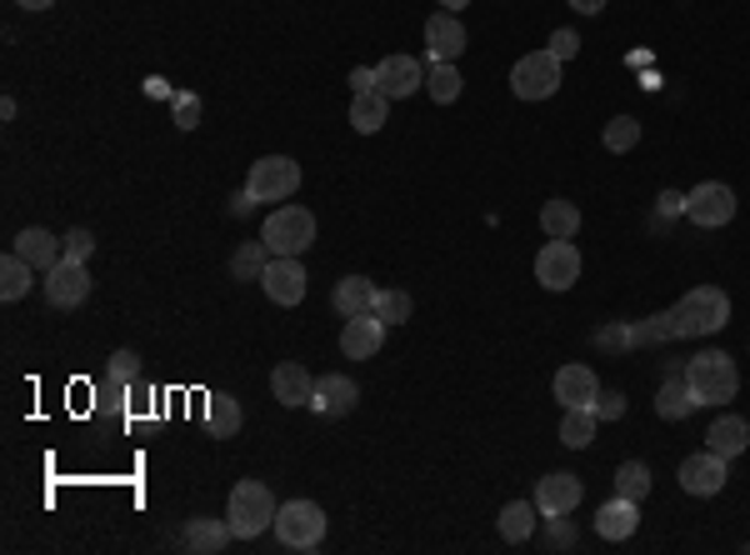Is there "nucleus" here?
Returning <instances> with one entry per match:
<instances>
[{
  "mask_svg": "<svg viewBox=\"0 0 750 555\" xmlns=\"http://www.w3.org/2000/svg\"><path fill=\"white\" fill-rule=\"evenodd\" d=\"M730 326V295L720 285H696L685 291L681 305H675V336L696 340V336H716V330Z\"/></svg>",
  "mask_w": 750,
  "mask_h": 555,
  "instance_id": "1",
  "label": "nucleus"
},
{
  "mask_svg": "<svg viewBox=\"0 0 750 555\" xmlns=\"http://www.w3.org/2000/svg\"><path fill=\"white\" fill-rule=\"evenodd\" d=\"M275 511H281V505H275L265 480H240V486L230 490L226 521H230V531H236V541H256L265 525H275Z\"/></svg>",
  "mask_w": 750,
  "mask_h": 555,
  "instance_id": "2",
  "label": "nucleus"
},
{
  "mask_svg": "<svg viewBox=\"0 0 750 555\" xmlns=\"http://www.w3.org/2000/svg\"><path fill=\"white\" fill-rule=\"evenodd\" d=\"M685 381H691V391H696L700 405H726V401H736V391H740L736 360H730L726 350L691 356V366H685Z\"/></svg>",
  "mask_w": 750,
  "mask_h": 555,
  "instance_id": "3",
  "label": "nucleus"
},
{
  "mask_svg": "<svg viewBox=\"0 0 750 555\" xmlns=\"http://www.w3.org/2000/svg\"><path fill=\"white\" fill-rule=\"evenodd\" d=\"M261 240L271 246V255H305L316 246V216L305 206H275L261 226Z\"/></svg>",
  "mask_w": 750,
  "mask_h": 555,
  "instance_id": "4",
  "label": "nucleus"
},
{
  "mask_svg": "<svg viewBox=\"0 0 750 555\" xmlns=\"http://www.w3.org/2000/svg\"><path fill=\"white\" fill-rule=\"evenodd\" d=\"M275 535L285 551H316L326 541V511L316 501H285L275 511Z\"/></svg>",
  "mask_w": 750,
  "mask_h": 555,
  "instance_id": "5",
  "label": "nucleus"
},
{
  "mask_svg": "<svg viewBox=\"0 0 750 555\" xmlns=\"http://www.w3.org/2000/svg\"><path fill=\"white\" fill-rule=\"evenodd\" d=\"M246 191L256 200H291L301 191V165L291 155H261L246 175Z\"/></svg>",
  "mask_w": 750,
  "mask_h": 555,
  "instance_id": "6",
  "label": "nucleus"
},
{
  "mask_svg": "<svg viewBox=\"0 0 750 555\" xmlns=\"http://www.w3.org/2000/svg\"><path fill=\"white\" fill-rule=\"evenodd\" d=\"M561 66H566V61H555L551 51L521 55V61H515V70H511V90L521 100H551L555 90H561Z\"/></svg>",
  "mask_w": 750,
  "mask_h": 555,
  "instance_id": "7",
  "label": "nucleus"
},
{
  "mask_svg": "<svg viewBox=\"0 0 750 555\" xmlns=\"http://www.w3.org/2000/svg\"><path fill=\"white\" fill-rule=\"evenodd\" d=\"M685 216L696 220L700 230H716L736 220V191L726 181H700L696 191H685Z\"/></svg>",
  "mask_w": 750,
  "mask_h": 555,
  "instance_id": "8",
  "label": "nucleus"
},
{
  "mask_svg": "<svg viewBox=\"0 0 750 555\" xmlns=\"http://www.w3.org/2000/svg\"><path fill=\"white\" fill-rule=\"evenodd\" d=\"M535 281L545 291H570L580 281V251L570 240H545L541 255H535Z\"/></svg>",
  "mask_w": 750,
  "mask_h": 555,
  "instance_id": "9",
  "label": "nucleus"
},
{
  "mask_svg": "<svg viewBox=\"0 0 750 555\" xmlns=\"http://www.w3.org/2000/svg\"><path fill=\"white\" fill-rule=\"evenodd\" d=\"M580 496H586V486H580V476H570V470H551L545 480H535V511L551 515V521L576 511Z\"/></svg>",
  "mask_w": 750,
  "mask_h": 555,
  "instance_id": "10",
  "label": "nucleus"
},
{
  "mask_svg": "<svg viewBox=\"0 0 750 555\" xmlns=\"http://www.w3.org/2000/svg\"><path fill=\"white\" fill-rule=\"evenodd\" d=\"M261 285H265V295H271L275 305H301L305 301V265H301V255H271V265H265V275H261Z\"/></svg>",
  "mask_w": 750,
  "mask_h": 555,
  "instance_id": "11",
  "label": "nucleus"
},
{
  "mask_svg": "<svg viewBox=\"0 0 750 555\" xmlns=\"http://www.w3.org/2000/svg\"><path fill=\"white\" fill-rule=\"evenodd\" d=\"M86 295H90L86 261H66V255H61V265H51V271H45V301H51V305H61V311H76Z\"/></svg>",
  "mask_w": 750,
  "mask_h": 555,
  "instance_id": "12",
  "label": "nucleus"
},
{
  "mask_svg": "<svg viewBox=\"0 0 750 555\" xmlns=\"http://www.w3.org/2000/svg\"><path fill=\"white\" fill-rule=\"evenodd\" d=\"M730 480V460L716 456V450H700V456L681 460V486L685 496H720Z\"/></svg>",
  "mask_w": 750,
  "mask_h": 555,
  "instance_id": "13",
  "label": "nucleus"
},
{
  "mask_svg": "<svg viewBox=\"0 0 750 555\" xmlns=\"http://www.w3.org/2000/svg\"><path fill=\"white\" fill-rule=\"evenodd\" d=\"M421 86H425V66L415 55H385L381 66H376V90H381L385 100H405Z\"/></svg>",
  "mask_w": 750,
  "mask_h": 555,
  "instance_id": "14",
  "label": "nucleus"
},
{
  "mask_svg": "<svg viewBox=\"0 0 750 555\" xmlns=\"http://www.w3.org/2000/svg\"><path fill=\"white\" fill-rule=\"evenodd\" d=\"M466 45V25L456 21V11H441L425 21V61H460Z\"/></svg>",
  "mask_w": 750,
  "mask_h": 555,
  "instance_id": "15",
  "label": "nucleus"
},
{
  "mask_svg": "<svg viewBox=\"0 0 750 555\" xmlns=\"http://www.w3.org/2000/svg\"><path fill=\"white\" fill-rule=\"evenodd\" d=\"M381 346H385V320L376 316V311L350 316L346 330H340V350H346V360H370Z\"/></svg>",
  "mask_w": 750,
  "mask_h": 555,
  "instance_id": "16",
  "label": "nucleus"
},
{
  "mask_svg": "<svg viewBox=\"0 0 750 555\" xmlns=\"http://www.w3.org/2000/svg\"><path fill=\"white\" fill-rule=\"evenodd\" d=\"M360 401L356 381L350 376H316V395H311V411L326 415V421H336V415H350Z\"/></svg>",
  "mask_w": 750,
  "mask_h": 555,
  "instance_id": "17",
  "label": "nucleus"
},
{
  "mask_svg": "<svg viewBox=\"0 0 750 555\" xmlns=\"http://www.w3.org/2000/svg\"><path fill=\"white\" fill-rule=\"evenodd\" d=\"M635 525H641V501H631V496H616V501H606L596 511V535L600 541H631Z\"/></svg>",
  "mask_w": 750,
  "mask_h": 555,
  "instance_id": "18",
  "label": "nucleus"
},
{
  "mask_svg": "<svg viewBox=\"0 0 750 555\" xmlns=\"http://www.w3.org/2000/svg\"><path fill=\"white\" fill-rule=\"evenodd\" d=\"M271 391L281 405H311V395H316V376L301 366V360H281V366L271 370Z\"/></svg>",
  "mask_w": 750,
  "mask_h": 555,
  "instance_id": "19",
  "label": "nucleus"
},
{
  "mask_svg": "<svg viewBox=\"0 0 750 555\" xmlns=\"http://www.w3.org/2000/svg\"><path fill=\"white\" fill-rule=\"evenodd\" d=\"M555 401L561 405H596L600 401V381L590 366H561L555 370Z\"/></svg>",
  "mask_w": 750,
  "mask_h": 555,
  "instance_id": "20",
  "label": "nucleus"
},
{
  "mask_svg": "<svg viewBox=\"0 0 750 555\" xmlns=\"http://www.w3.org/2000/svg\"><path fill=\"white\" fill-rule=\"evenodd\" d=\"M15 255L21 261H31L35 271H51V265H61V240L51 236V230H41V226H25L21 236H15Z\"/></svg>",
  "mask_w": 750,
  "mask_h": 555,
  "instance_id": "21",
  "label": "nucleus"
},
{
  "mask_svg": "<svg viewBox=\"0 0 750 555\" xmlns=\"http://www.w3.org/2000/svg\"><path fill=\"white\" fill-rule=\"evenodd\" d=\"M376 285L366 281V275H346V281H336V291H330V305L340 311V320L350 316H366V311H376Z\"/></svg>",
  "mask_w": 750,
  "mask_h": 555,
  "instance_id": "22",
  "label": "nucleus"
},
{
  "mask_svg": "<svg viewBox=\"0 0 750 555\" xmlns=\"http://www.w3.org/2000/svg\"><path fill=\"white\" fill-rule=\"evenodd\" d=\"M696 411H700V401H696V391H691V381H685V370L655 391V415H661V421H685V415H696Z\"/></svg>",
  "mask_w": 750,
  "mask_h": 555,
  "instance_id": "23",
  "label": "nucleus"
},
{
  "mask_svg": "<svg viewBox=\"0 0 750 555\" xmlns=\"http://www.w3.org/2000/svg\"><path fill=\"white\" fill-rule=\"evenodd\" d=\"M746 446H750V421H740V415H720V421L710 425L706 450H716V456L736 460V456H746Z\"/></svg>",
  "mask_w": 750,
  "mask_h": 555,
  "instance_id": "24",
  "label": "nucleus"
},
{
  "mask_svg": "<svg viewBox=\"0 0 750 555\" xmlns=\"http://www.w3.org/2000/svg\"><path fill=\"white\" fill-rule=\"evenodd\" d=\"M391 120V100L381 96V90H356L350 96V126H356L360 135H376Z\"/></svg>",
  "mask_w": 750,
  "mask_h": 555,
  "instance_id": "25",
  "label": "nucleus"
},
{
  "mask_svg": "<svg viewBox=\"0 0 750 555\" xmlns=\"http://www.w3.org/2000/svg\"><path fill=\"white\" fill-rule=\"evenodd\" d=\"M596 425H600L596 405H566V415H561V446L586 450L596 440Z\"/></svg>",
  "mask_w": 750,
  "mask_h": 555,
  "instance_id": "26",
  "label": "nucleus"
},
{
  "mask_svg": "<svg viewBox=\"0 0 750 555\" xmlns=\"http://www.w3.org/2000/svg\"><path fill=\"white\" fill-rule=\"evenodd\" d=\"M230 521H210V515H196V521L185 525V545L196 555H216V551H226L230 545Z\"/></svg>",
  "mask_w": 750,
  "mask_h": 555,
  "instance_id": "27",
  "label": "nucleus"
},
{
  "mask_svg": "<svg viewBox=\"0 0 750 555\" xmlns=\"http://www.w3.org/2000/svg\"><path fill=\"white\" fill-rule=\"evenodd\" d=\"M460 70H456V61H431L425 66V90H431V100L435 106H450V100H460Z\"/></svg>",
  "mask_w": 750,
  "mask_h": 555,
  "instance_id": "28",
  "label": "nucleus"
},
{
  "mask_svg": "<svg viewBox=\"0 0 750 555\" xmlns=\"http://www.w3.org/2000/svg\"><path fill=\"white\" fill-rule=\"evenodd\" d=\"M265 265H271V246H265V240H246V246L230 255V281H261Z\"/></svg>",
  "mask_w": 750,
  "mask_h": 555,
  "instance_id": "29",
  "label": "nucleus"
},
{
  "mask_svg": "<svg viewBox=\"0 0 750 555\" xmlns=\"http://www.w3.org/2000/svg\"><path fill=\"white\" fill-rule=\"evenodd\" d=\"M541 230L551 240H570L580 230V210L570 206V200H545L541 206Z\"/></svg>",
  "mask_w": 750,
  "mask_h": 555,
  "instance_id": "30",
  "label": "nucleus"
},
{
  "mask_svg": "<svg viewBox=\"0 0 750 555\" xmlns=\"http://www.w3.org/2000/svg\"><path fill=\"white\" fill-rule=\"evenodd\" d=\"M531 531H535V501H511L506 511H500V535H506L511 545L531 541Z\"/></svg>",
  "mask_w": 750,
  "mask_h": 555,
  "instance_id": "31",
  "label": "nucleus"
},
{
  "mask_svg": "<svg viewBox=\"0 0 750 555\" xmlns=\"http://www.w3.org/2000/svg\"><path fill=\"white\" fill-rule=\"evenodd\" d=\"M206 425H210V436H236L240 431V401L236 395H210L206 401Z\"/></svg>",
  "mask_w": 750,
  "mask_h": 555,
  "instance_id": "32",
  "label": "nucleus"
},
{
  "mask_svg": "<svg viewBox=\"0 0 750 555\" xmlns=\"http://www.w3.org/2000/svg\"><path fill=\"white\" fill-rule=\"evenodd\" d=\"M31 271L35 265L31 261H21V255H6V261H0V295H6V301H21L25 291H31Z\"/></svg>",
  "mask_w": 750,
  "mask_h": 555,
  "instance_id": "33",
  "label": "nucleus"
},
{
  "mask_svg": "<svg viewBox=\"0 0 750 555\" xmlns=\"http://www.w3.org/2000/svg\"><path fill=\"white\" fill-rule=\"evenodd\" d=\"M616 496L645 501V496H651V466H645V460H626V466H616Z\"/></svg>",
  "mask_w": 750,
  "mask_h": 555,
  "instance_id": "34",
  "label": "nucleus"
},
{
  "mask_svg": "<svg viewBox=\"0 0 750 555\" xmlns=\"http://www.w3.org/2000/svg\"><path fill=\"white\" fill-rule=\"evenodd\" d=\"M631 340L635 346H665V340H681L675 336V311H661V316H651V320H635Z\"/></svg>",
  "mask_w": 750,
  "mask_h": 555,
  "instance_id": "35",
  "label": "nucleus"
},
{
  "mask_svg": "<svg viewBox=\"0 0 750 555\" xmlns=\"http://www.w3.org/2000/svg\"><path fill=\"white\" fill-rule=\"evenodd\" d=\"M635 145H641V120H635V116L606 120V151L626 155V151H635Z\"/></svg>",
  "mask_w": 750,
  "mask_h": 555,
  "instance_id": "36",
  "label": "nucleus"
},
{
  "mask_svg": "<svg viewBox=\"0 0 750 555\" xmlns=\"http://www.w3.org/2000/svg\"><path fill=\"white\" fill-rule=\"evenodd\" d=\"M411 311H415V301L405 291H381V295H376V316H381L385 326H405V320H411Z\"/></svg>",
  "mask_w": 750,
  "mask_h": 555,
  "instance_id": "37",
  "label": "nucleus"
},
{
  "mask_svg": "<svg viewBox=\"0 0 750 555\" xmlns=\"http://www.w3.org/2000/svg\"><path fill=\"white\" fill-rule=\"evenodd\" d=\"M106 381H120V385H135L141 381V356H135L131 346L116 350V356L106 360Z\"/></svg>",
  "mask_w": 750,
  "mask_h": 555,
  "instance_id": "38",
  "label": "nucleus"
},
{
  "mask_svg": "<svg viewBox=\"0 0 750 555\" xmlns=\"http://www.w3.org/2000/svg\"><path fill=\"white\" fill-rule=\"evenodd\" d=\"M171 116L181 131H196L200 126V96H191V90H175L171 96Z\"/></svg>",
  "mask_w": 750,
  "mask_h": 555,
  "instance_id": "39",
  "label": "nucleus"
},
{
  "mask_svg": "<svg viewBox=\"0 0 750 555\" xmlns=\"http://www.w3.org/2000/svg\"><path fill=\"white\" fill-rule=\"evenodd\" d=\"M596 346L600 350H631L635 340H631V320H610V326H600L596 330Z\"/></svg>",
  "mask_w": 750,
  "mask_h": 555,
  "instance_id": "40",
  "label": "nucleus"
},
{
  "mask_svg": "<svg viewBox=\"0 0 750 555\" xmlns=\"http://www.w3.org/2000/svg\"><path fill=\"white\" fill-rule=\"evenodd\" d=\"M61 251H66V261H90V251H96V236H90L86 226H76L66 240H61Z\"/></svg>",
  "mask_w": 750,
  "mask_h": 555,
  "instance_id": "41",
  "label": "nucleus"
},
{
  "mask_svg": "<svg viewBox=\"0 0 750 555\" xmlns=\"http://www.w3.org/2000/svg\"><path fill=\"white\" fill-rule=\"evenodd\" d=\"M545 51L555 55V61H576L580 55V35L576 31H551V45Z\"/></svg>",
  "mask_w": 750,
  "mask_h": 555,
  "instance_id": "42",
  "label": "nucleus"
},
{
  "mask_svg": "<svg viewBox=\"0 0 750 555\" xmlns=\"http://www.w3.org/2000/svg\"><path fill=\"white\" fill-rule=\"evenodd\" d=\"M596 415H600V421H620V415H626V395H616V391H600Z\"/></svg>",
  "mask_w": 750,
  "mask_h": 555,
  "instance_id": "43",
  "label": "nucleus"
},
{
  "mask_svg": "<svg viewBox=\"0 0 750 555\" xmlns=\"http://www.w3.org/2000/svg\"><path fill=\"white\" fill-rule=\"evenodd\" d=\"M655 210H661V216H665V220L685 216V196H681V191H665V196H661V206H655Z\"/></svg>",
  "mask_w": 750,
  "mask_h": 555,
  "instance_id": "44",
  "label": "nucleus"
},
{
  "mask_svg": "<svg viewBox=\"0 0 750 555\" xmlns=\"http://www.w3.org/2000/svg\"><path fill=\"white\" fill-rule=\"evenodd\" d=\"M356 90H376V66H356L350 70V96Z\"/></svg>",
  "mask_w": 750,
  "mask_h": 555,
  "instance_id": "45",
  "label": "nucleus"
},
{
  "mask_svg": "<svg viewBox=\"0 0 750 555\" xmlns=\"http://www.w3.org/2000/svg\"><path fill=\"white\" fill-rule=\"evenodd\" d=\"M261 206V200L250 196V191H240V196H230V216H250V210Z\"/></svg>",
  "mask_w": 750,
  "mask_h": 555,
  "instance_id": "46",
  "label": "nucleus"
},
{
  "mask_svg": "<svg viewBox=\"0 0 750 555\" xmlns=\"http://www.w3.org/2000/svg\"><path fill=\"white\" fill-rule=\"evenodd\" d=\"M570 6H576L580 15H600V11H606V0H570Z\"/></svg>",
  "mask_w": 750,
  "mask_h": 555,
  "instance_id": "47",
  "label": "nucleus"
},
{
  "mask_svg": "<svg viewBox=\"0 0 750 555\" xmlns=\"http://www.w3.org/2000/svg\"><path fill=\"white\" fill-rule=\"evenodd\" d=\"M15 6H25V11H51L55 0H15Z\"/></svg>",
  "mask_w": 750,
  "mask_h": 555,
  "instance_id": "48",
  "label": "nucleus"
},
{
  "mask_svg": "<svg viewBox=\"0 0 750 555\" xmlns=\"http://www.w3.org/2000/svg\"><path fill=\"white\" fill-rule=\"evenodd\" d=\"M441 6H446V11H466L470 0H441Z\"/></svg>",
  "mask_w": 750,
  "mask_h": 555,
  "instance_id": "49",
  "label": "nucleus"
}]
</instances>
